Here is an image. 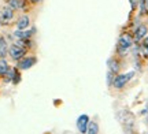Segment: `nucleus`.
Here are the masks:
<instances>
[{
  "mask_svg": "<svg viewBox=\"0 0 148 134\" xmlns=\"http://www.w3.org/2000/svg\"><path fill=\"white\" fill-rule=\"evenodd\" d=\"M116 118L122 124V127L125 129L126 134H132L134 131V115L127 110H122L116 114Z\"/></svg>",
  "mask_w": 148,
  "mask_h": 134,
  "instance_id": "f257e3e1",
  "label": "nucleus"
},
{
  "mask_svg": "<svg viewBox=\"0 0 148 134\" xmlns=\"http://www.w3.org/2000/svg\"><path fill=\"white\" fill-rule=\"evenodd\" d=\"M134 38L129 34V33H122L119 38H118V44H116V51L119 55H125L127 49H130L133 47Z\"/></svg>",
  "mask_w": 148,
  "mask_h": 134,
  "instance_id": "f03ea898",
  "label": "nucleus"
},
{
  "mask_svg": "<svg viewBox=\"0 0 148 134\" xmlns=\"http://www.w3.org/2000/svg\"><path fill=\"white\" fill-rule=\"evenodd\" d=\"M133 75H134V71L115 75V77H114V81H112V86H114L115 89H122V88H125L127 82L133 78Z\"/></svg>",
  "mask_w": 148,
  "mask_h": 134,
  "instance_id": "7ed1b4c3",
  "label": "nucleus"
},
{
  "mask_svg": "<svg viewBox=\"0 0 148 134\" xmlns=\"http://www.w3.org/2000/svg\"><path fill=\"white\" fill-rule=\"evenodd\" d=\"M27 51L29 49L25 48V47H21V45H18V44H12L8 49V54H10V58L12 60H21L22 58H25V55L27 54Z\"/></svg>",
  "mask_w": 148,
  "mask_h": 134,
  "instance_id": "20e7f679",
  "label": "nucleus"
},
{
  "mask_svg": "<svg viewBox=\"0 0 148 134\" xmlns=\"http://www.w3.org/2000/svg\"><path fill=\"white\" fill-rule=\"evenodd\" d=\"M14 18V8H11L10 5L7 4L0 10V25H10L11 21Z\"/></svg>",
  "mask_w": 148,
  "mask_h": 134,
  "instance_id": "39448f33",
  "label": "nucleus"
},
{
  "mask_svg": "<svg viewBox=\"0 0 148 134\" xmlns=\"http://www.w3.org/2000/svg\"><path fill=\"white\" fill-rule=\"evenodd\" d=\"M36 63H37L36 56H25V58H22L21 60H18L16 67L19 70H27V69H30V67H33Z\"/></svg>",
  "mask_w": 148,
  "mask_h": 134,
  "instance_id": "423d86ee",
  "label": "nucleus"
},
{
  "mask_svg": "<svg viewBox=\"0 0 148 134\" xmlns=\"http://www.w3.org/2000/svg\"><path fill=\"white\" fill-rule=\"evenodd\" d=\"M88 124H89V116L88 115H79L77 119V129L81 134H85L88 130Z\"/></svg>",
  "mask_w": 148,
  "mask_h": 134,
  "instance_id": "0eeeda50",
  "label": "nucleus"
},
{
  "mask_svg": "<svg viewBox=\"0 0 148 134\" xmlns=\"http://www.w3.org/2000/svg\"><path fill=\"white\" fill-rule=\"evenodd\" d=\"M148 34V27L145 25H140L134 29V41L136 43H140V41H143L145 36Z\"/></svg>",
  "mask_w": 148,
  "mask_h": 134,
  "instance_id": "6e6552de",
  "label": "nucleus"
},
{
  "mask_svg": "<svg viewBox=\"0 0 148 134\" xmlns=\"http://www.w3.org/2000/svg\"><path fill=\"white\" fill-rule=\"evenodd\" d=\"M7 4L14 10L27 11V1L26 0H7Z\"/></svg>",
  "mask_w": 148,
  "mask_h": 134,
  "instance_id": "1a4fd4ad",
  "label": "nucleus"
},
{
  "mask_svg": "<svg viewBox=\"0 0 148 134\" xmlns=\"http://www.w3.org/2000/svg\"><path fill=\"white\" fill-rule=\"evenodd\" d=\"M36 33V29L33 27L32 30H15L14 32V37L16 38V40H23V38H30Z\"/></svg>",
  "mask_w": 148,
  "mask_h": 134,
  "instance_id": "9d476101",
  "label": "nucleus"
},
{
  "mask_svg": "<svg viewBox=\"0 0 148 134\" xmlns=\"http://www.w3.org/2000/svg\"><path fill=\"white\" fill-rule=\"evenodd\" d=\"M29 25H30V18H29L27 15L19 16L18 21H16V27H18L19 30H25Z\"/></svg>",
  "mask_w": 148,
  "mask_h": 134,
  "instance_id": "9b49d317",
  "label": "nucleus"
},
{
  "mask_svg": "<svg viewBox=\"0 0 148 134\" xmlns=\"http://www.w3.org/2000/svg\"><path fill=\"white\" fill-rule=\"evenodd\" d=\"M107 66H108V70L112 71L114 74H118V73H119L121 66H119V62H118L115 58H111V59L107 60Z\"/></svg>",
  "mask_w": 148,
  "mask_h": 134,
  "instance_id": "f8f14e48",
  "label": "nucleus"
},
{
  "mask_svg": "<svg viewBox=\"0 0 148 134\" xmlns=\"http://www.w3.org/2000/svg\"><path fill=\"white\" fill-rule=\"evenodd\" d=\"M8 54V44L3 36H0V58H5V55Z\"/></svg>",
  "mask_w": 148,
  "mask_h": 134,
  "instance_id": "ddd939ff",
  "label": "nucleus"
},
{
  "mask_svg": "<svg viewBox=\"0 0 148 134\" xmlns=\"http://www.w3.org/2000/svg\"><path fill=\"white\" fill-rule=\"evenodd\" d=\"M10 71V66L7 63V60L4 58H0V77L7 75V73Z\"/></svg>",
  "mask_w": 148,
  "mask_h": 134,
  "instance_id": "4468645a",
  "label": "nucleus"
},
{
  "mask_svg": "<svg viewBox=\"0 0 148 134\" xmlns=\"http://www.w3.org/2000/svg\"><path fill=\"white\" fill-rule=\"evenodd\" d=\"M86 134H99V124L96 123V122H89Z\"/></svg>",
  "mask_w": 148,
  "mask_h": 134,
  "instance_id": "2eb2a0df",
  "label": "nucleus"
},
{
  "mask_svg": "<svg viewBox=\"0 0 148 134\" xmlns=\"http://www.w3.org/2000/svg\"><path fill=\"white\" fill-rule=\"evenodd\" d=\"M140 52L144 56H148V37H145L143 40V43L140 44Z\"/></svg>",
  "mask_w": 148,
  "mask_h": 134,
  "instance_id": "dca6fc26",
  "label": "nucleus"
},
{
  "mask_svg": "<svg viewBox=\"0 0 148 134\" xmlns=\"http://www.w3.org/2000/svg\"><path fill=\"white\" fill-rule=\"evenodd\" d=\"M114 77H115V75H114V73L108 70V73H107V85H108V86L112 85V81H114Z\"/></svg>",
  "mask_w": 148,
  "mask_h": 134,
  "instance_id": "f3484780",
  "label": "nucleus"
},
{
  "mask_svg": "<svg viewBox=\"0 0 148 134\" xmlns=\"http://www.w3.org/2000/svg\"><path fill=\"white\" fill-rule=\"evenodd\" d=\"M29 3H32V4H37V3H41L42 0H27Z\"/></svg>",
  "mask_w": 148,
  "mask_h": 134,
  "instance_id": "a211bd4d",
  "label": "nucleus"
}]
</instances>
